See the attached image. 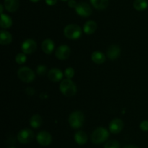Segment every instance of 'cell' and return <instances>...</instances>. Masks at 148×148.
Returning <instances> with one entry per match:
<instances>
[{
    "mask_svg": "<svg viewBox=\"0 0 148 148\" xmlns=\"http://www.w3.org/2000/svg\"><path fill=\"white\" fill-rule=\"evenodd\" d=\"M59 90L66 97H72L77 93V88L76 85L71 79H64L59 85Z\"/></svg>",
    "mask_w": 148,
    "mask_h": 148,
    "instance_id": "obj_1",
    "label": "cell"
},
{
    "mask_svg": "<svg viewBox=\"0 0 148 148\" xmlns=\"http://www.w3.org/2000/svg\"><path fill=\"white\" fill-rule=\"evenodd\" d=\"M109 137V132L104 127H98L92 132L90 140L93 144H102L106 141Z\"/></svg>",
    "mask_w": 148,
    "mask_h": 148,
    "instance_id": "obj_2",
    "label": "cell"
},
{
    "mask_svg": "<svg viewBox=\"0 0 148 148\" xmlns=\"http://www.w3.org/2000/svg\"><path fill=\"white\" fill-rule=\"evenodd\" d=\"M84 121H85V116L83 113L79 111L72 112L68 119L69 126L73 129L81 128L83 126Z\"/></svg>",
    "mask_w": 148,
    "mask_h": 148,
    "instance_id": "obj_3",
    "label": "cell"
},
{
    "mask_svg": "<svg viewBox=\"0 0 148 148\" xmlns=\"http://www.w3.org/2000/svg\"><path fill=\"white\" fill-rule=\"evenodd\" d=\"M64 35L70 40H77L82 36V29L76 24L67 25L64 29Z\"/></svg>",
    "mask_w": 148,
    "mask_h": 148,
    "instance_id": "obj_4",
    "label": "cell"
},
{
    "mask_svg": "<svg viewBox=\"0 0 148 148\" xmlns=\"http://www.w3.org/2000/svg\"><path fill=\"white\" fill-rule=\"evenodd\" d=\"M17 76L20 80L25 83L32 82L36 78V75H35L34 72L27 66L20 67L17 71Z\"/></svg>",
    "mask_w": 148,
    "mask_h": 148,
    "instance_id": "obj_5",
    "label": "cell"
},
{
    "mask_svg": "<svg viewBox=\"0 0 148 148\" xmlns=\"http://www.w3.org/2000/svg\"><path fill=\"white\" fill-rule=\"evenodd\" d=\"M17 140L21 144H29L34 139V133L28 128L21 130L17 134Z\"/></svg>",
    "mask_w": 148,
    "mask_h": 148,
    "instance_id": "obj_6",
    "label": "cell"
},
{
    "mask_svg": "<svg viewBox=\"0 0 148 148\" xmlns=\"http://www.w3.org/2000/svg\"><path fill=\"white\" fill-rule=\"evenodd\" d=\"M21 49L25 54H32L37 49V43L32 38L26 39L22 43Z\"/></svg>",
    "mask_w": 148,
    "mask_h": 148,
    "instance_id": "obj_7",
    "label": "cell"
},
{
    "mask_svg": "<svg viewBox=\"0 0 148 148\" xmlns=\"http://www.w3.org/2000/svg\"><path fill=\"white\" fill-rule=\"evenodd\" d=\"M75 11L78 15L82 17H88L92 14V8L88 3L85 2L78 3L75 7Z\"/></svg>",
    "mask_w": 148,
    "mask_h": 148,
    "instance_id": "obj_8",
    "label": "cell"
},
{
    "mask_svg": "<svg viewBox=\"0 0 148 148\" xmlns=\"http://www.w3.org/2000/svg\"><path fill=\"white\" fill-rule=\"evenodd\" d=\"M36 140L39 145L43 147H46L50 145L52 143V136L48 132L41 131L38 132L36 136Z\"/></svg>",
    "mask_w": 148,
    "mask_h": 148,
    "instance_id": "obj_9",
    "label": "cell"
},
{
    "mask_svg": "<svg viewBox=\"0 0 148 148\" xmlns=\"http://www.w3.org/2000/svg\"><path fill=\"white\" fill-rule=\"evenodd\" d=\"M124 128V122L121 119L115 118L110 122L108 129L110 132L112 134H117L121 132Z\"/></svg>",
    "mask_w": 148,
    "mask_h": 148,
    "instance_id": "obj_10",
    "label": "cell"
},
{
    "mask_svg": "<svg viewBox=\"0 0 148 148\" xmlns=\"http://www.w3.org/2000/svg\"><path fill=\"white\" fill-rule=\"evenodd\" d=\"M71 49L67 45H61L56 49L55 55L59 60H65L69 57Z\"/></svg>",
    "mask_w": 148,
    "mask_h": 148,
    "instance_id": "obj_11",
    "label": "cell"
},
{
    "mask_svg": "<svg viewBox=\"0 0 148 148\" xmlns=\"http://www.w3.org/2000/svg\"><path fill=\"white\" fill-rule=\"evenodd\" d=\"M63 72L58 68H52L48 72V78L53 82H57L63 78Z\"/></svg>",
    "mask_w": 148,
    "mask_h": 148,
    "instance_id": "obj_12",
    "label": "cell"
},
{
    "mask_svg": "<svg viewBox=\"0 0 148 148\" xmlns=\"http://www.w3.org/2000/svg\"><path fill=\"white\" fill-rule=\"evenodd\" d=\"M121 54V49L117 45L113 44L108 48L106 51V56L111 60H115L118 59Z\"/></svg>",
    "mask_w": 148,
    "mask_h": 148,
    "instance_id": "obj_13",
    "label": "cell"
},
{
    "mask_svg": "<svg viewBox=\"0 0 148 148\" xmlns=\"http://www.w3.org/2000/svg\"><path fill=\"white\" fill-rule=\"evenodd\" d=\"M4 6L5 10L9 12H14L20 7L19 0H4Z\"/></svg>",
    "mask_w": 148,
    "mask_h": 148,
    "instance_id": "obj_14",
    "label": "cell"
},
{
    "mask_svg": "<svg viewBox=\"0 0 148 148\" xmlns=\"http://www.w3.org/2000/svg\"><path fill=\"white\" fill-rule=\"evenodd\" d=\"M54 42L50 38H46L42 42L41 49L42 51L46 54H51L54 50Z\"/></svg>",
    "mask_w": 148,
    "mask_h": 148,
    "instance_id": "obj_15",
    "label": "cell"
},
{
    "mask_svg": "<svg viewBox=\"0 0 148 148\" xmlns=\"http://www.w3.org/2000/svg\"><path fill=\"white\" fill-rule=\"evenodd\" d=\"M74 139L77 144H78L79 145H84L88 142V135L84 131L79 130L75 133L74 135Z\"/></svg>",
    "mask_w": 148,
    "mask_h": 148,
    "instance_id": "obj_16",
    "label": "cell"
},
{
    "mask_svg": "<svg viewBox=\"0 0 148 148\" xmlns=\"http://www.w3.org/2000/svg\"><path fill=\"white\" fill-rule=\"evenodd\" d=\"M97 23L94 20H88L83 26L84 33L88 35H92L96 31Z\"/></svg>",
    "mask_w": 148,
    "mask_h": 148,
    "instance_id": "obj_17",
    "label": "cell"
},
{
    "mask_svg": "<svg viewBox=\"0 0 148 148\" xmlns=\"http://www.w3.org/2000/svg\"><path fill=\"white\" fill-rule=\"evenodd\" d=\"M12 40V36L10 32L5 30L0 31V43L1 45H8Z\"/></svg>",
    "mask_w": 148,
    "mask_h": 148,
    "instance_id": "obj_18",
    "label": "cell"
},
{
    "mask_svg": "<svg viewBox=\"0 0 148 148\" xmlns=\"http://www.w3.org/2000/svg\"><path fill=\"white\" fill-rule=\"evenodd\" d=\"M91 59L92 62L97 64H101L106 61V56L103 53L98 51H95L91 55Z\"/></svg>",
    "mask_w": 148,
    "mask_h": 148,
    "instance_id": "obj_19",
    "label": "cell"
},
{
    "mask_svg": "<svg viewBox=\"0 0 148 148\" xmlns=\"http://www.w3.org/2000/svg\"><path fill=\"white\" fill-rule=\"evenodd\" d=\"M90 3L94 8L103 10L108 6L109 0H90Z\"/></svg>",
    "mask_w": 148,
    "mask_h": 148,
    "instance_id": "obj_20",
    "label": "cell"
},
{
    "mask_svg": "<svg viewBox=\"0 0 148 148\" xmlns=\"http://www.w3.org/2000/svg\"><path fill=\"white\" fill-rule=\"evenodd\" d=\"M12 25V20L9 15L6 14H1V22H0V25L2 28L7 29L10 28Z\"/></svg>",
    "mask_w": 148,
    "mask_h": 148,
    "instance_id": "obj_21",
    "label": "cell"
},
{
    "mask_svg": "<svg viewBox=\"0 0 148 148\" xmlns=\"http://www.w3.org/2000/svg\"><path fill=\"white\" fill-rule=\"evenodd\" d=\"M42 117L38 114H34L30 119V125L33 129H38L42 125Z\"/></svg>",
    "mask_w": 148,
    "mask_h": 148,
    "instance_id": "obj_22",
    "label": "cell"
},
{
    "mask_svg": "<svg viewBox=\"0 0 148 148\" xmlns=\"http://www.w3.org/2000/svg\"><path fill=\"white\" fill-rule=\"evenodd\" d=\"M133 7L137 11H144L148 7L147 0H134Z\"/></svg>",
    "mask_w": 148,
    "mask_h": 148,
    "instance_id": "obj_23",
    "label": "cell"
},
{
    "mask_svg": "<svg viewBox=\"0 0 148 148\" xmlns=\"http://www.w3.org/2000/svg\"><path fill=\"white\" fill-rule=\"evenodd\" d=\"M26 61H27V56H26L25 53H24L23 52L16 55L15 62L18 64H23L25 63Z\"/></svg>",
    "mask_w": 148,
    "mask_h": 148,
    "instance_id": "obj_24",
    "label": "cell"
},
{
    "mask_svg": "<svg viewBox=\"0 0 148 148\" xmlns=\"http://www.w3.org/2000/svg\"><path fill=\"white\" fill-rule=\"evenodd\" d=\"M104 148H120V144L116 140H109L106 143Z\"/></svg>",
    "mask_w": 148,
    "mask_h": 148,
    "instance_id": "obj_25",
    "label": "cell"
},
{
    "mask_svg": "<svg viewBox=\"0 0 148 148\" xmlns=\"http://www.w3.org/2000/svg\"><path fill=\"white\" fill-rule=\"evenodd\" d=\"M64 75L67 79H72L75 76V69L72 67H67L64 71Z\"/></svg>",
    "mask_w": 148,
    "mask_h": 148,
    "instance_id": "obj_26",
    "label": "cell"
},
{
    "mask_svg": "<svg viewBox=\"0 0 148 148\" xmlns=\"http://www.w3.org/2000/svg\"><path fill=\"white\" fill-rule=\"evenodd\" d=\"M46 71H47V67L43 64L38 65L36 68V73L38 75H40V76L45 75V74L46 73Z\"/></svg>",
    "mask_w": 148,
    "mask_h": 148,
    "instance_id": "obj_27",
    "label": "cell"
},
{
    "mask_svg": "<svg viewBox=\"0 0 148 148\" xmlns=\"http://www.w3.org/2000/svg\"><path fill=\"white\" fill-rule=\"evenodd\" d=\"M140 128L142 131L147 132L148 131V121L147 120H144L142 121L140 124Z\"/></svg>",
    "mask_w": 148,
    "mask_h": 148,
    "instance_id": "obj_28",
    "label": "cell"
},
{
    "mask_svg": "<svg viewBox=\"0 0 148 148\" xmlns=\"http://www.w3.org/2000/svg\"><path fill=\"white\" fill-rule=\"evenodd\" d=\"M67 4L71 8H75L77 7V3L76 2L75 0H69Z\"/></svg>",
    "mask_w": 148,
    "mask_h": 148,
    "instance_id": "obj_29",
    "label": "cell"
},
{
    "mask_svg": "<svg viewBox=\"0 0 148 148\" xmlns=\"http://www.w3.org/2000/svg\"><path fill=\"white\" fill-rule=\"evenodd\" d=\"M25 92L28 95H33L35 93V90L32 88H27L25 90Z\"/></svg>",
    "mask_w": 148,
    "mask_h": 148,
    "instance_id": "obj_30",
    "label": "cell"
},
{
    "mask_svg": "<svg viewBox=\"0 0 148 148\" xmlns=\"http://www.w3.org/2000/svg\"><path fill=\"white\" fill-rule=\"evenodd\" d=\"M45 1L49 6H53L56 4L57 0H45Z\"/></svg>",
    "mask_w": 148,
    "mask_h": 148,
    "instance_id": "obj_31",
    "label": "cell"
},
{
    "mask_svg": "<svg viewBox=\"0 0 148 148\" xmlns=\"http://www.w3.org/2000/svg\"><path fill=\"white\" fill-rule=\"evenodd\" d=\"M123 148H140L139 147L136 145H126L124 146Z\"/></svg>",
    "mask_w": 148,
    "mask_h": 148,
    "instance_id": "obj_32",
    "label": "cell"
},
{
    "mask_svg": "<svg viewBox=\"0 0 148 148\" xmlns=\"http://www.w3.org/2000/svg\"><path fill=\"white\" fill-rule=\"evenodd\" d=\"M0 7H1V10H0V12H1V14H3V11H4V4H1V5H0Z\"/></svg>",
    "mask_w": 148,
    "mask_h": 148,
    "instance_id": "obj_33",
    "label": "cell"
},
{
    "mask_svg": "<svg viewBox=\"0 0 148 148\" xmlns=\"http://www.w3.org/2000/svg\"><path fill=\"white\" fill-rule=\"evenodd\" d=\"M30 1H32V2L36 3V2H38V1H40V0H30Z\"/></svg>",
    "mask_w": 148,
    "mask_h": 148,
    "instance_id": "obj_34",
    "label": "cell"
},
{
    "mask_svg": "<svg viewBox=\"0 0 148 148\" xmlns=\"http://www.w3.org/2000/svg\"><path fill=\"white\" fill-rule=\"evenodd\" d=\"M62 1H69V0H62Z\"/></svg>",
    "mask_w": 148,
    "mask_h": 148,
    "instance_id": "obj_35",
    "label": "cell"
},
{
    "mask_svg": "<svg viewBox=\"0 0 148 148\" xmlns=\"http://www.w3.org/2000/svg\"><path fill=\"white\" fill-rule=\"evenodd\" d=\"M10 148H15V147H10Z\"/></svg>",
    "mask_w": 148,
    "mask_h": 148,
    "instance_id": "obj_36",
    "label": "cell"
}]
</instances>
